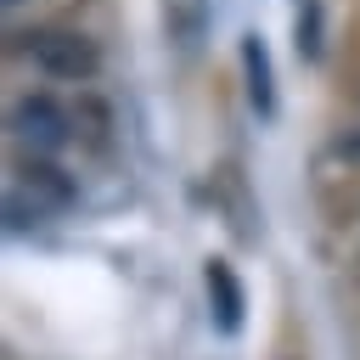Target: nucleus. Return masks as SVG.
Here are the masks:
<instances>
[{"label": "nucleus", "mask_w": 360, "mask_h": 360, "mask_svg": "<svg viewBox=\"0 0 360 360\" xmlns=\"http://www.w3.org/2000/svg\"><path fill=\"white\" fill-rule=\"evenodd\" d=\"M6 135L11 152H39V158H90L112 146V107L84 84V90H22L6 101Z\"/></svg>", "instance_id": "obj_1"}, {"label": "nucleus", "mask_w": 360, "mask_h": 360, "mask_svg": "<svg viewBox=\"0 0 360 360\" xmlns=\"http://www.w3.org/2000/svg\"><path fill=\"white\" fill-rule=\"evenodd\" d=\"M6 56L17 68H28L34 79L56 84V90H84L101 73V39H90L73 22H28V28H6Z\"/></svg>", "instance_id": "obj_2"}, {"label": "nucleus", "mask_w": 360, "mask_h": 360, "mask_svg": "<svg viewBox=\"0 0 360 360\" xmlns=\"http://www.w3.org/2000/svg\"><path fill=\"white\" fill-rule=\"evenodd\" d=\"M73 208H79V174L62 158H39V152L6 158V225L11 231L51 225Z\"/></svg>", "instance_id": "obj_3"}, {"label": "nucleus", "mask_w": 360, "mask_h": 360, "mask_svg": "<svg viewBox=\"0 0 360 360\" xmlns=\"http://www.w3.org/2000/svg\"><path fill=\"white\" fill-rule=\"evenodd\" d=\"M304 174H309V197H315V208L332 231L360 219V112L338 118L315 141Z\"/></svg>", "instance_id": "obj_4"}, {"label": "nucleus", "mask_w": 360, "mask_h": 360, "mask_svg": "<svg viewBox=\"0 0 360 360\" xmlns=\"http://www.w3.org/2000/svg\"><path fill=\"white\" fill-rule=\"evenodd\" d=\"M236 62H242V90H248V107L259 118L276 112V62H270V45L259 34H242L236 45Z\"/></svg>", "instance_id": "obj_5"}, {"label": "nucleus", "mask_w": 360, "mask_h": 360, "mask_svg": "<svg viewBox=\"0 0 360 360\" xmlns=\"http://www.w3.org/2000/svg\"><path fill=\"white\" fill-rule=\"evenodd\" d=\"M158 22L174 51H197L214 28V0H158Z\"/></svg>", "instance_id": "obj_6"}, {"label": "nucleus", "mask_w": 360, "mask_h": 360, "mask_svg": "<svg viewBox=\"0 0 360 360\" xmlns=\"http://www.w3.org/2000/svg\"><path fill=\"white\" fill-rule=\"evenodd\" d=\"M202 287H208V304L219 309V326L225 332H236L242 326V281H236V270H231V259H208L202 264Z\"/></svg>", "instance_id": "obj_7"}, {"label": "nucleus", "mask_w": 360, "mask_h": 360, "mask_svg": "<svg viewBox=\"0 0 360 360\" xmlns=\"http://www.w3.org/2000/svg\"><path fill=\"white\" fill-rule=\"evenodd\" d=\"M292 11V51L298 62H321L326 56V0H287Z\"/></svg>", "instance_id": "obj_8"}, {"label": "nucleus", "mask_w": 360, "mask_h": 360, "mask_svg": "<svg viewBox=\"0 0 360 360\" xmlns=\"http://www.w3.org/2000/svg\"><path fill=\"white\" fill-rule=\"evenodd\" d=\"M6 6V28H28V22H68L84 0H0Z\"/></svg>", "instance_id": "obj_9"}, {"label": "nucleus", "mask_w": 360, "mask_h": 360, "mask_svg": "<svg viewBox=\"0 0 360 360\" xmlns=\"http://www.w3.org/2000/svg\"><path fill=\"white\" fill-rule=\"evenodd\" d=\"M349 112H360V79H354V107H349Z\"/></svg>", "instance_id": "obj_10"}]
</instances>
